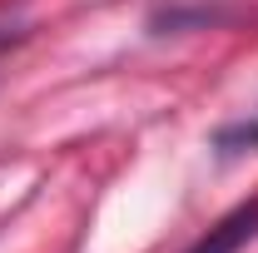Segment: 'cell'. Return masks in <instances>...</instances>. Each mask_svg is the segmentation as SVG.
I'll use <instances>...</instances> for the list:
<instances>
[{
	"label": "cell",
	"mask_w": 258,
	"mask_h": 253,
	"mask_svg": "<svg viewBox=\"0 0 258 253\" xmlns=\"http://www.w3.org/2000/svg\"><path fill=\"white\" fill-rule=\"evenodd\" d=\"M253 233H258V194L248 204H238L228 219H219L189 253H238L243 243H253Z\"/></svg>",
	"instance_id": "obj_1"
},
{
	"label": "cell",
	"mask_w": 258,
	"mask_h": 253,
	"mask_svg": "<svg viewBox=\"0 0 258 253\" xmlns=\"http://www.w3.org/2000/svg\"><path fill=\"white\" fill-rule=\"evenodd\" d=\"M214 149H224V154L258 149V114H253V119H238V124H224L219 134H214Z\"/></svg>",
	"instance_id": "obj_2"
},
{
	"label": "cell",
	"mask_w": 258,
	"mask_h": 253,
	"mask_svg": "<svg viewBox=\"0 0 258 253\" xmlns=\"http://www.w3.org/2000/svg\"><path fill=\"white\" fill-rule=\"evenodd\" d=\"M15 40H20V35H10V30H0V50H10V45H15Z\"/></svg>",
	"instance_id": "obj_3"
}]
</instances>
